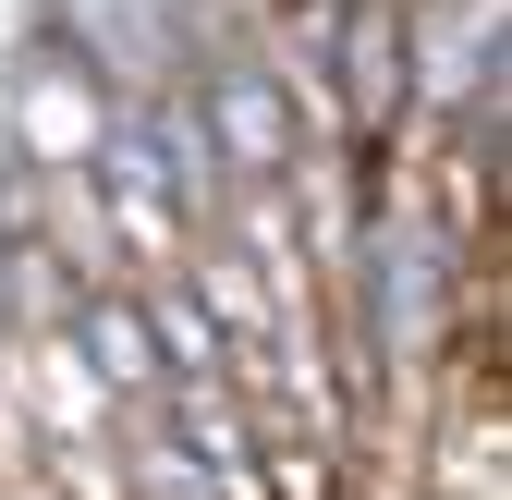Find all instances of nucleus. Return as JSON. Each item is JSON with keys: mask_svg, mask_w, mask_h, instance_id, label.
<instances>
[{"mask_svg": "<svg viewBox=\"0 0 512 500\" xmlns=\"http://www.w3.org/2000/svg\"><path fill=\"white\" fill-rule=\"evenodd\" d=\"M135 488H147V500H220V476L183 452V440H159V427L135 440Z\"/></svg>", "mask_w": 512, "mask_h": 500, "instance_id": "obj_2", "label": "nucleus"}, {"mask_svg": "<svg viewBox=\"0 0 512 500\" xmlns=\"http://www.w3.org/2000/svg\"><path fill=\"white\" fill-rule=\"evenodd\" d=\"M86 354H110V379H122V391H159V366H147V330H135V318H122V305H110V293L86 305Z\"/></svg>", "mask_w": 512, "mask_h": 500, "instance_id": "obj_3", "label": "nucleus"}, {"mask_svg": "<svg viewBox=\"0 0 512 500\" xmlns=\"http://www.w3.org/2000/svg\"><path fill=\"white\" fill-rule=\"evenodd\" d=\"M196 122H208L220 171H293V122H281V98H269V74H256V61H220Z\"/></svg>", "mask_w": 512, "mask_h": 500, "instance_id": "obj_1", "label": "nucleus"}, {"mask_svg": "<svg viewBox=\"0 0 512 500\" xmlns=\"http://www.w3.org/2000/svg\"><path fill=\"white\" fill-rule=\"evenodd\" d=\"M147 318H159V342L196 366V391H220V330H208V305H183V293H147Z\"/></svg>", "mask_w": 512, "mask_h": 500, "instance_id": "obj_4", "label": "nucleus"}]
</instances>
